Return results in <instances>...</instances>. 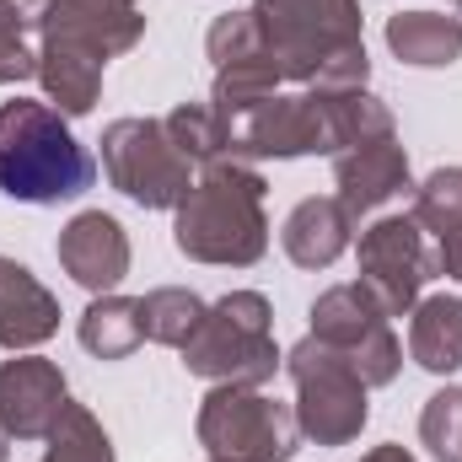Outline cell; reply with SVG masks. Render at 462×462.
Here are the masks:
<instances>
[{
  "mask_svg": "<svg viewBox=\"0 0 462 462\" xmlns=\"http://www.w3.org/2000/svg\"><path fill=\"white\" fill-rule=\"evenodd\" d=\"M258 38L285 81L345 92L371 81L360 0H253Z\"/></svg>",
  "mask_w": 462,
  "mask_h": 462,
  "instance_id": "obj_1",
  "label": "cell"
},
{
  "mask_svg": "<svg viewBox=\"0 0 462 462\" xmlns=\"http://www.w3.org/2000/svg\"><path fill=\"white\" fill-rule=\"evenodd\" d=\"M263 172L242 156H221L199 167V183L189 199L172 210V242L194 263H221V269H247L269 247V216H263Z\"/></svg>",
  "mask_w": 462,
  "mask_h": 462,
  "instance_id": "obj_2",
  "label": "cell"
},
{
  "mask_svg": "<svg viewBox=\"0 0 462 462\" xmlns=\"http://www.w3.org/2000/svg\"><path fill=\"white\" fill-rule=\"evenodd\" d=\"M97 183L92 151L49 103H0V194L16 205H65Z\"/></svg>",
  "mask_w": 462,
  "mask_h": 462,
  "instance_id": "obj_3",
  "label": "cell"
},
{
  "mask_svg": "<svg viewBox=\"0 0 462 462\" xmlns=\"http://www.w3.org/2000/svg\"><path fill=\"white\" fill-rule=\"evenodd\" d=\"M183 365L205 382H231V387H263L285 360L274 349V312L263 291H231L205 307L199 328L178 349Z\"/></svg>",
  "mask_w": 462,
  "mask_h": 462,
  "instance_id": "obj_4",
  "label": "cell"
},
{
  "mask_svg": "<svg viewBox=\"0 0 462 462\" xmlns=\"http://www.w3.org/2000/svg\"><path fill=\"white\" fill-rule=\"evenodd\" d=\"M199 447L210 462H291L301 447L296 409L269 398L263 387L216 382L199 403Z\"/></svg>",
  "mask_w": 462,
  "mask_h": 462,
  "instance_id": "obj_5",
  "label": "cell"
},
{
  "mask_svg": "<svg viewBox=\"0 0 462 462\" xmlns=\"http://www.w3.org/2000/svg\"><path fill=\"white\" fill-rule=\"evenodd\" d=\"M285 376L296 387L291 409H296V425H301L307 441H318V447H349L365 430V420H371L365 393L371 387L360 382V371L334 345H323V339L307 334L301 345L285 355Z\"/></svg>",
  "mask_w": 462,
  "mask_h": 462,
  "instance_id": "obj_6",
  "label": "cell"
},
{
  "mask_svg": "<svg viewBox=\"0 0 462 462\" xmlns=\"http://www.w3.org/2000/svg\"><path fill=\"white\" fill-rule=\"evenodd\" d=\"M103 172L124 199L145 210H178L194 189V162L172 145L162 118H114L103 129Z\"/></svg>",
  "mask_w": 462,
  "mask_h": 462,
  "instance_id": "obj_7",
  "label": "cell"
},
{
  "mask_svg": "<svg viewBox=\"0 0 462 462\" xmlns=\"http://www.w3.org/2000/svg\"><path fill=\"white\" fill-rule=\"evenodd\" d=\"M312 339L339 349L360 371L365 387H387L403 371V345H398V334L387 328V312L371 301V291L360 280L355 285H328L312 301Z\"/></svg>",
  "mask_w": 462,
  "mask_h": 462,
  "instance_id": "obj_8",
  "label": "cell"
},
{
  "mask_svg": "<svg viewBox=\"0 0 462 462\" xmlns=\"http://www.w3.org/2000/svg\"><path fill=\"white\" fill-rule=\"evenodd\" d=\"M430 274H436V247L414 216H382L360 231V285L387 318H409Z\"/></svg>",
  "mask_w": 462,
  "mask_h": 462,
  "instance_id": "obj_9",
  "label": "cell"
},
{
  "mask_svg": "<svg viewBox=\"0 0 462 462\" xmlns=\"http://www.w3.org/2000/svg\"><path fill=\"white\" fill-rule=\"evenodd\" d=\"M226 124V145L231 156L242 162H296V156H334L328 145V118H323V103L318 92H274L253 108H242L236 118H221Z\"/></svg>",
  "mask_w": 462,
  "mask_h": 462,
  "instance_id": "obj_10",
  "label": "cell"
},
{
  "mask_svg": "<svg viewBox=\"0 0 462 462\" xmlns=\"http://www.w3.org/2000/svg\"><path fill=\"white\" fill-rule=\"evenodd\" d=\"M70 409V382L54 360L22 349L0 360V430L11 441H43Z\"/></svg>",
  "mask_w": 462,
  "mask_h": 462,
  "instance_id": "obj_11",
  "label": "cell"
},
{
  "mask_svg": "<svg viewBox=\"0 0 462 462\" xmlns=\"http://www.w3.org/2000/svg\"><path fill=\"white\" fill-rule=\"evenodd\" d=\"M54 253H60V269L92 296L118 291V280L129 274V231L118 226L108 210H81L60 231Z\"/></svg>",
  "mask_w": 462,
  "mask_h": 462,
  "instance_id": "obj_12",
  "label": "cell"
},
{
  "mask_svg": "<svg viewBox=\"0 0 462 462\" xmlns=\"http://www.w3.org/2000/svg\"><path fill=\"white\" fill-rule=\"evenodd\" d=\"M334 199L349 210V221L382 210L387 199H398L409 189V151L398 145V134L371 140V145H349L334 156Z\"/></svg>",
  "mask_w": 462,
  "mask_h": 462,
  "instance_id": "obj_13",
  "label": "cell"
},
{
  "mask_svg": "<svg viewBox=\"0 0 462 462\" xmlns=\"http://www.w3.org/2000/svg\"><path fill=\"white\" fill-rule=\"evenodd\" d=\"M60 328V301L49 296V285L16 263V258H0V349L22 355V349H38L43 339H54Z\"/></svg>",
  "mask_w": 462,
  "mask_h": 462,
  "instance_id": "obj_14",
  "label": "cell"
},
{
  "mask_svg": "<svg viewBox=\"0 0 462 462\" xmlns=\"http://www.w3.org/2000/svg\"><path fill=\"white\" fill-rule=\"evenodd\" d=\"M103 54H92L87 43L70 38H38V81L49 108H60L65 118H81L97 108L103 97Z\"/></svg>",
  "mask_w": 462,
  "mask_h": 462,
  "instance_id": "obj_15",
  "label": "cell"
},
{
  "mask_svg": "<svg viewBox=\"0 0 462 462\" xmlns=\"http://www.w3.org/2000/svg\"><path fill=\"white\" fill-rule=\"evenodd\" d=\"M414 221L436 247V274L462 285V167H436L414 194Z\"/></svg>",
  "mask_w": 462,
  "mask_h": 462,
  "instance_id": "obj_16",
  "label": "cell"
},
{
  "mask_svg": "<svg viewBox=\"0 0 462 462\" xmlns=\"http://www.w3.org/2000/svg\"><path fill=\"white\" fill-rule=\"evenodd\" d=\"M349 210L339 199H301L291 216H285V226H280V247H285V258L296 263V269H328L339 253L349 247Z\"/></svg>",
  "mask_w": 462,
  "mask_h": 462,
  "instance_id": "obj_17",
  "label": "cell"
},
{
  "mask_svg": "<svg viewBox=\"0 0 462 462\" xmlns=\"http://www.w3.org/2000/svg\"><path fill=\"white\" fill-rule=\"evenodd\" d=\"M387 49L414 70H447L462 60V16L398 11V16H387Z\"/></svg>",
  "mask_w": 462,
  "mask_h": 462,
  "instance_id": "obj_18",
  "label": "cell"
},
{
  "mask_svg": "<svg viewBox=\"0 0 462 462\" xmlns=\"http://www.w3.org/2000/svg\"><path fill=\"white\" fill-rule=\"evenodd\" d=\"M409 355L430 376L462 371V296H420L409 312Z\"/></svg>",
  "mask_w": 462,
  "mask_h": 462,
  "instance_id": "obj_19",
  "label": "cell"
},
{
  "mask_svg": "<svg viewBox=\"0 0 462 462\" xmlns=\"http://www.w3.org/2000/svg\"><path fill=\"white\" fill-rule=\"evenodd\" d=\"M76 339L87 355H97V360H129L134 349L145 345V328H140V301L134 296H92V307L81 312V323H76Z\"/></svg>",
  "mask_w": 462,
  "mask_h": 462,
  "instance_id": "obj_20",
  "label": "cell"
},
{
  "mask_svg": "<svg viewBox=\"0 0 462 462\" xmlns=\"http://www.w3.org/2000/svg\"><path fill=\"white\" fill-rule=\"evenodd\" d=\"M307 92H318V87H307ZM318 103H323V118H328V145H334V156L349 151V145H371V140L398 134V129H393V114H387V103L371 97L365 87L318 92Z\"/></svg>",
  "mask_w": 462,
  "mask_h": 462,
  "instance_id": "obj_21",
  "label": "cell"
},
{
  "mask_svg": "<svg viewBox=\"0 0 462 462\" xmlns=\"http://www.w3.org/2000/svg\"><path fill=\"white\" fill-rule=\"evenodd\" d=\"M205 318V301L183 285H162V291H145L140 296V328L151 345H167V349H183L189 334L199 328Z\"/></svg>",
  "mask_w": 462,
  "mask_h": 462,
  "instance_id": "obj_22",
  "label": "cell"
},
{
  "mask_svg": "<svg viewBox=\"0 0 462 462\" xmlns=\"http://www.w3.org/2000/svg\"><path fill=\"white\" fill-rule=\"evenodd\" d=\"M162 124H167L172 145H178L194 167H210V162L231 156L226 124H221V114H216V103H178V108L162 118Z\"/></svg>",
  "mask_w": 462,
  "mask_h": 462,
  "instance_id": "obj_23",
  "label": "cell"
},
{
  "mask_svg": "<svg viewBox=\"0 0 462 462\" xmlns=\"http://www.w3.org/2000/svg\"><path fill=\"white\" fill-rule=\"evenodd\" d=\"M43 441V462H114V441L87 403H70Z\"/></svg>",
  "mask_w": 462,
  "mask_h": 462,
  "instance_id": "obj_24",
  "label": "cell"
},
{
  "mask_svg": "<svg viewBox=\"0 0 462 462\" xmlns=\"http://www.w3.org/2000/svg\"><path fill=\"white\" fill-rule=\"evenodd\" d=\"M420 441L436 462H462V387H441L436 398H425Z\"/></svg>",
  "mask_w": 462,
  "mask_h": 462,
  "instance_id": "obj_25",
  "label": "cell"
},
{
  "mask_svg": "<svg viewBox=\"0 0 462 462\" xmlns=\"http://www.w3.org/2000/svg\"><path fill=\"white\" fill-rule=\"evenodd\" d=\"M205 54H210V65H216V70L242 65V60H253V54H269V49H263V38H258L253 11H226V16H216V22H210V32H205Z\"/></svg>",
  "mask_w": 462,
  "mask_h": 462,
  "instance_id": "obj_26",
  "label": "cell"
},
{
  "mask_svg": "<svg viewBox=\"0 0 462 462\" xmlns=\"http://www.w3.org/2000/svg\"><path fill=\"white\" fill-rule=\"evenodd\" d=\"M27 76H38V43H32L27 22L0 0V87H16Z\"/></svg>",
  "mask_w": 462,
  "mask_h": 462,
  "instance_id": "obj_27",
  "label": "cell"
},
{
  "mask_svg": "<svg viewBox=\"0 0 462 462\" xmlns=\"http://www.w3.org/2000/svg\"><path fill=\"white\" fill-rule=\"evenodd\" d=\"M22 22H27V32H32V16L43 11V5H54V0H5ZM70 5H108V11H140V0H70Z\"/></svg>",
  "mask_w": 462,
  "mask_h": 462,
  "instance_id": "obj_28",
  "label": "cell"
},
{
  "mask_svg": "<svg viewBox=\"0 0 462 462\" xmlns=\"http://www.w3.org/2000/svg\"><path fill=\"white\" fill-rule=\"evenodd\" d=\"M360 462H414V457H409L403 447H371V452H365Z\"/></svg>",
  "mask_w": 462,
  "mask_h": 462,
  "instance_id": "obj_29",
  "label": "cell"
},
{
  "mask_svg": "<svg viewBox=\"0 0 462 462\" xmlns=\"http://www.w3.org/2000/svg\"><path fill=\"white\" fill-rule=\"evenodd\" d=\"M5 452H11V436H5V430H0V462H5Z\"/></svg>",
  "mask_w": 462,
  "mask_h": 462,
  "instance_id": "obj_30",
  "label": "cell"
},
{
  "mask_svg": "<svg viewBox=\"0 0 462 462\" xmlns=\"http://www.w3.org/2000/svg\"><path fill=\"white\" fill-rule=\"evenodd\" d=\"M457 5H462V0H457Z\"/></svg>",
  "mask_w": 462,
  "mask_h": 462,
  "instance_id": "obj_31",
  "label": "cell"
}]
</instances>
